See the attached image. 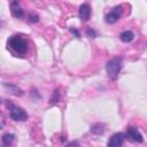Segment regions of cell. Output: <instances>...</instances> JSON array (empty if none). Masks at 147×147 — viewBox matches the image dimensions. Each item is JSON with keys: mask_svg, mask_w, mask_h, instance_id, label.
Masks as SVG:
<instances>
[{"mask_svg": "<svg viewBox=\"0 0 147 147\" xmlns=\"http://www.w3.org/2000/svg\"><path fill=\"white\" fill-rule=\"evenodd\" d=\"M7 47L15 55L23 56L28 53V40L21 34H13L7 40Z\"/></svg>", "mask_w": 147, "mask_h": 147, "instance_id": "cell-1", "label": "cell"}, {"mask_svg": "<svg viewBox=\"0 0 147 147\" xmlns=\"http://www.w3.org/2000/svg\"><path fill=\"white\" fill-rule=\"evenodd\" d=\"M122 63L123 60L121 56H114L106 63V71L110 79H116L119 71L122 70Z\"/></svg>", "mask_w": 147, "mask_h": 147, "instance_id": "cell-2", "label": "cell"}, {"mask_svg": "<svg viewBox=\"0 0 147 147\" xmlns=\"http://www.w3.org/2000/svg\"><path fill=\"white\" fill-rule=\"evenodd\" d=\"M5 103H6V106H7V108L9 109V117L13 119V121H17V122H24V121H26L28 119V114H26V111L23 109V108H21V107H18V106H16V105H13L11 102H9L8 100H6L5 101Z\"/></svg>", "mask_w": 147, "mask_h": 147, "instance_id": "cell-3", "label": "cell"}, {"mask_svg": "<svg viewBox=\"0 0 147 147\" xmlns=\"http://www.w3.org/2000/svg\"><path fill=\"white\" fill-rule=\"evenodd\" d=\"M122 14H123V7H122L121 5L115 6V7H114L113 9H110V11L105 16V21H106L107 24H114V23H116V22L121 18Z\"/></svg>", "mask_w": 147, "mask_h": 147, "instance_id": "cell-4", "label": "cell"}, {"mask_svg": "<svg viewBox=\"0 0 147 147\" xmlns=\"http://www.w3.org/2000/svg\"><path fill=\"white\" fill-rule=\"evenodd\" d=\"M125 138H126V134L122 132H116L109 138L107 142V147H122Z\"/></svg>", "mask_w": 147, "mask_h": 147, "instance_id": "cell-5", "label": "cell"}, {"mask_svg": "<svg viewBox=\"0 0 147 147\" xmlns=\"http://www.w3.org/2000/svg\"><path fill=\"white\" fill-rule=\"evenodd\" d=\"M126 137L129 140L133 141V142H142L144 141V137L142 134L139 132V130L134 126H129L126 129Z\"/></svg>", "mask_w": 147, "mask_h": 147, "instance_id": "cell-6", "label": "cell"}, {"mask_svg": "<svg viewBox=\"0 0 147 147\" xmlns=\"http://www.w3.org/2000/svg\"><path fill=\"white\" fill-rule=\"evenodd\" d=\"M9 7H10V13H11V15L14 16V17H16V18H22L23 16H24V10H23V8L21 7V5L18 3V1H11L10 3H9Z\"/></svg>", "mask_w": 147, "mask_h": 147, "instance_id": "cell-7", "label": "cell"}, {"mask_svg": "<svg viewBox=\"0 0 147 147\" xmlns=\"http://www.w3.org/2000/svg\"><path fill=\"white\" fill-rule=\"evenodd\" d=\"M78 16H79V18H80L83 22L88 21L90 16H91V8H90V5H88L87 2L80 5L79 10H78Z\"/></svg>", "mask_w": 147, "mask_h": 147, "instance_id": "cell-8", "label": "cell"}, {"mask_svg": "<svg viewBox=\"0 0 147 147\" xmlns=\"http://www.w3.org/2000/svg\"><path fill=\"white\" fill-rule=\"evenodd\" d=\"M119 39H121L123 42H131V41L134 39V33H133V31H131V30H125V31L121 32Z\"/></svg>", "mask_w": 147, "mask_h": 147, "instance_id": "cell-9", "label": "cell"}, {"mask_svg": "<svg viewBox=\"0 0 147 147\" xmlns=\"http://www.w3.org/2000/svg\"><path fill=\"white\" fill-rule=\"evenodd\" d=\"M3 86L5 87H7V88H9L10 90V93L11 94H14V95H16V96H21L22 94H23V91L21 90V88H18L17 86H15V85H13V84H8V83H3Z\"/></svg>", "mask_w": 147, "mask_h": 147, "instance_id": "cell-10", "label": "cell"}, {"mask_svg": "<svg viewBox=\"0 0 147 147\" xmlns=\"http://www.w3.org/2000/svg\"><path fill=\"white\" fill-rule=\"evenodd\" d=\"M14 139H15V136L13 133H6V134L2 136V139L1 140H2V144L5 146H9V145L13 144Z\"/></svg>", "mask_w": 147, "mask_h": 147, "instance_id": "cell-11", "label": "cell"}, {"mask_svg": "<svg viewBox=\"0 0 147 147\" xmlns=\"http://www.w3.org/2000/svg\"><path fill=\"white\" fill-rule=\"evenodd\" d=\"M103 127H105L103 124L98 123V124H95V125H93V126L91 127V132H92V133H95V134H101V133H103V131H105Z\"/></svg>", "mask_w": 147, "mask_h": 147, "instance_id": "cell-12", "label": "cell"}, {"mask_svg": "<svg viewBox=\"0 0 147 147\" xmlns=\"http://www.w3.org/2000/svg\"><path fill=\"white\" fill-rule=\"evenodd\" d=\"M59 98H60V93H59V91L56 90V91H54L53 96L51 98V103H56V102L59 101Z\"/></svg>", "mask_w": 147, "mask_h": 147, "instance_id": "cell-13", "label": "cell"}, {"mask_svg": "<svg viewBox=\"0 0 147 147\" xmlns=\"http://www.w3.org/2000/svg\"><path fill=\"white\" fill-rule=\"evenodd\" d=\"M86 34H87L90 38H95V37H96V33H95V31H94L92 28H87V29H86Z\"/></svg>", "mask_w": 147, "mask_h": 147, "instance_id": "cell-14", "label": "cell"}, {"mask_svg": "<svg viewBox=\"0 0 147 147\" xmlns=\"http://www.w3.org/2000/svg\"><path fill=\"white\" fill-rule=\"evenodd\" d=\"M29 21L32 22V23H37L39 21V16L37 14H30L29 15Z\"/></svg>", "mask_w": 147, "mask_h": 147, "instance_id": "cell-15", "label": "cell"}, {"mask_svg": "<svg viewBox=\"0 0 147 147\" xmlns=\"http://www.w3.org/2000/svg\"><path fill=\"white\" fill-rule=\"evenodd\" d=\"M67 147H80V144H79V141L74 140V141L69 142V144L67 145Z\"/></svg>", "mask_w": 147, "mask_h": 147, "instance_id": "cell-16", "label": "cell"}, {"mask_svg": "<svg viewBox=\"0 0 147 147\" xmlns=\"http://www.w3.org/2000/svg\"><path fill=\"white\" fill-rule=\"evenodd\" d=\"M69 30H70V32H71V33H74L77 38H79V37H80V33H79V31H78L76 28H70Z\"/></svg>", "mask_w": 147, "mask_h": 147, "instance_id": "cell-17", "label": "cell"}]
</instances>
